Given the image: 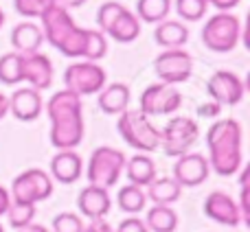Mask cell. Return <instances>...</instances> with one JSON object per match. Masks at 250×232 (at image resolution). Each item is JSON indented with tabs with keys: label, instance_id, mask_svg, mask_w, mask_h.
Listing matches in <instances>:
<instances>
[{
	"label": "cell",
	"instance_id": "8d00e7d4",
	"mask_svg": "<svg viewBox=\"0 0 250 232\" xmlns=\"http://www.w3.org/2000/svg\"><path fill=\"white\" fill-rule=\"evenodd\" d=\"M83 232H114V228L105 219H92L88 226H83Z\"/></svg>",
	"mask_w": 250,
	"mask_h": 232
},
{
	"label": "cell",
	"instance_id": "d4e9b609",
	"mask_svg": "<svg viewBox=\"0 0 250 232\" xmlns=\"http://www.w3.org/2000/svg\"><path fill=\"white\" fill-rule=\"evenodd\" d=\"M145 226L151 232H173L178 228V215L171 206H151L147 211Z\"/></svg>",
	"mask_w": 250,
	"mask_h": 232
},
{
	"label": "cell",
	"instance_id": "836d02e7",
	"mask_svg": "<svg viewBox=\"0 0 250 232\" xmlns=\"http://www.w3.org/2000/svg\"><path fill=\"white\" fill-rule=\"evenodd\" d=\"M53 232H83V221L75 213H60L53 219Z\"/></svg>",
	"mask_w": 250,
	"mask_h": 232
},
{
	"label": "cell",
	"instance_id": "44dd1931",
	"mask_svg": "<svg viewBox=\"0 0 250 232\" xmlns=\"http://www.w3.org/2000/svg\"><path fill=\"white\" fill-rule=\"evenodd\" d=\"M129 99H132L129 86L119 81L110 83V86H104V90L99 92V108L104 114H121L129 108Z\"/></svg>",
	"mask_w": 250,
	"mask_h": 232
},
{
	"label": "cell",
	"instance_id": "f546056e",
	"mask_svg": "<svg viewBox=\"0 0 250 232\" xmlns=\"http://www.w3.org/2000/svg\"><path fill=\"white\" fill-rule=\"evenodd\" d=\"M208 4L204 0H176V11L182 20L187 22H198L207 16Z\"/></svg>",
	"mask_w": 250,
	"mask_h": 232
},
{
	"label": "cell",
	"instance_id": "9c48e42d",
	"mask_svg": "<svg viewBox=\"0 0 250 232\" xmlns=\"http://www.w3.org/2000/svg\"><path fill=\"white\" fill-rule=\"evenodd\" d=\"M64 86L66 90L75 92L77 97L83 95H99L104 86H108L105 70L97 61H75L64 73Z\"/></svg>",
	"mask_w": 250,
	"mask_h": 232
},
{
	"label": "cell",
	"instance_id": "4dcf8cb0",
	"mask_svg": "<svg viewBox=\"0 0 250 232\" xmlns=\"http://www.w3.org/2000/svg\"><path fill=\"white\" fill-rule=\"evenodd\" d=\"M7 215H9V224H11L16 230H20V228H24V226L33 224L35 206H31V204H16V202H11Z\"/></svg>",
	"mask_w": 250,
	"mask_h": 232
},
{
	"label": "cell",
	"instance_id": "60d3db41",
	"mask_svg": "<svg viewBox=\"0 0 250 232\" xmlns=\"http://www.w3.org/2000/svg\"><path fill=\"white\" fill-rule=\"evenodd\" d=\"M7 114H9V99L0 92V118H4Z\"/></svg>",
	"mask_w": 250,
	"mask_h": 232
},
{
	"label": "cell",
	"instance_id": "e575fe53",
	"mask_svg": "<svg viewBox=\"0 0 250 232\" xmlns=\"http://www.w3.org/2000/svg\"><path fill=\"white\" fill-rule=\"evenodd\" d=\"M250 169H244L242 171V189H239V215H242V221L250 226Z\"/></svg>",
	"mask_w": 250,
	"mask_h": 232
},
{
	"label": "cell",
	"instance_id": "f35d334b",
	"mask_svg": "<svg viewBox=\"0 0 250 232\" xmlns=\"http://www.w3.org/2000/svg\"><path fill=\"white\" fill-rule=\"evenodd\" d=\"M9 206H11V195H9V191L4 186H0V217L7 215Z\"/></svg>",
	"mask_w": 250,
	"mask_h": 232
},
{
	"label": "cell",
	"instance_id": "2e32d148",
	"mask_svg": "<svg viewBox=\"0 0 250 232\" xmlns=\"http://www.w3.org/2000/svg\"><path fill=\"white\" fill-rule=\"evenodd\" d=\"M77 206L79 213L88 219H104L105 215L110 213L112 208V199H110V191L104 189V186H95V184H88L86 189L79 193L77 199Z\"/></svg>",
	"mask_w": 250,
	"mask_h": 232
},
{
	"label": "cell",
	"instance_id": "30bf717a",
	"mask_svg": "<svg viewBox=\"0 0 250 232\" xmlns=\"http://www.w3.org/2000/svg\"><path fill=\"white\" fill-rule=\"evenodd\" d=\"M154 70L160 83L178 86V83H185L193 73V57L185 48H165L154 59Z\"/></svg>",
	"mask_w": 250,
	"mask_h": 232
},
{
	"label": "cell",
	"instance_id": "5bb4252c",
	"mask_svg": "<svg viewBox=\"0 0 250 232\" xmlns=\"http://www.w3.org/2000/svg\"><path fill=\"white\" fill-rule=\"evenodd\" d=\"M204 213L211 221L220 226H229V228H235V226L242 224V215H239L237 202L233 197H229L222 191H213L207 199H204Z\"/></svg>",
	"mask_w": 250,
	"mask_h": 232
},
{
	"label": "cell",
	"instance_id": "ffe728a7",
	"mask_svg": "<svg viewBox=\"0 0 250 232\" xmlns=\"http://www.w3.org/2000/svg\"><path fill=\"white\" fill-rule=\"evenodd\" d=\"M123 171L127 173L129 184L141 186V189H147L158 177L156 175V162L147 154H136L132 158H127Z\"/></svg>",
	"mask_w": 250,
	"mask_h": 232
},
{
	"label": "cell",
	"instance_id": "b9f144b4",
	"mask_svg": "<svg viewBox=\"0 0 250 232\" xmlns=\"http://www.w3.org/2000/svg\"><path fill=\"white\" fill-rule=\"evenodd\" d=\"M18 232H51V230H46L44 226H40V224H29V226H24V228H20Z\"/></svg>",
	"mask_w": 250,
	"mask_h": 232
},
{
	"label": "cell",
	"instance_id": "7bdbcfd3",
	"mask_svg": "<svg viewBox=\"0 0 250 232\" xmlns=\"http://www.w3.org/2000/svg\"><path fill=\"white\" fill-rule=\"evenodd\" d=\"M2 24H4V11L0 9V29H2Z\"/></svg>",
	"mask_w": 250,
	"mask_h": 232
},
{
	"label": "cell",
	"instance_id": "8fae6325",
	"mask_svg": "<svg viewBox=\"0 0 250 232\" xmlns=\"http://www.w3.org/2000/svg\"><path fill=\"white\" fill-rule=\"evenodd\" d=\"M182 105V95L176 86L167 83H151L141 95V112L145 116H165L173 114Z\"/></svg>",
	"mask_w": 250,
	"mask_h": 232
},
{
	"label": "cell",
	"instance_id": "7402d4cb",
	"mask_svg": "<svg viewBox=\"0 0 250 232\" xmlns=\"http://www.w3.org/2000/svg\"><path fill=\"white\" fill-rule=\"evenodd\" d=\"M154 38L163 48H182L189 42V29L180 20H163L156 24Z\"/></svg>",
	"mask_w": 250,
	"mask_h": 232
},
{
	"label": "cell",
	"instance_id": "277c9868",
	"mask_svg": "<svg viewBox=\"0 0 250 232\" xmlns=\"http://www.w3.org/2000/svg\"><path fill=\"white\" fill-rule=\"evenodd\" d=\"M119 134L138 154H151L160 147V129L141 110H125L119 114Z\"/></svg>",
	"mask_w": 250,
	"mask_h": 232
},
{
	"label": "cell",
	"instance_id": "9a60e30c",
	"mask_svg": "<svg viewBox=\"0 0 250 232\" xmlns=\"http://www.w3.org/2000/svg\"><path fill=\"white\" fill-rule=\"evenodd\" d=\"M22 81L29 83V88L42 92L51 88L53 83V61L42 53H31L22 59Z\"/></svg>",
	"mask_w": 250,
	"mask_h": 232
},
{
	"label": "cell",
	"instance_id": "52a82bcc",
	"mask_svg": "<svg viewBox=\"0 0 250 232\" xmlns=\"http://www.w3.org/2000/svg\"><path fill=\"white\" fill-rule=\"evenodd\" d=\"M200 138V125L189 116H176L160 132V147L169 158H180L189 154Z\"/></svg>",
	"mask_w": 250,
	"mask_h": 232
},
{
	"label": "cell",
	"instance_id": "3957f363",
	"mask_svg": "<svg viewBox=\"0 0 250 232\" xmlns=\"http://www.w3.org/2000/svg\"><path fill=\"white\" fill-rule=\"evenodd\" d=\"M40 20H42V35L51 46H55L66 57H83L88 29L75 24L68 9L53 4Z\"/></svg>",
	"mask_w": 250,
	"mask_h": 232
},
{
	"label": "cell",
	"instance_id": "6da1fadb",
	"mask_svg": "<svg viewBox=\"0 0 250 232\" xmlns=\"http://www.w3.org/2000/svg\"><path fill=\"white\" fill-rule=\"evenodd\" d=\"M83 105L82 97L60 90L48 99L46 114L51 118V145L60 151L75 149L83 140Z\"/></svg>",
	"mask_w": 250,
	"mask_h": 232
},
{
	"label": "cell",
	"instance_id": "ba28073f",
	"mask_svg": "<svg viewBox=\"0 0 250 232\" xmlns=\"http://www.w3.org/2000/svg\"><path fill=\"white\" fill-rule=\"evenodd\" d=\"M9 195H11V202L16 204L35 206L38 202H44L53 195V180L42 169H26L13 180Z\"/></svg>",
	"mask_w": 250,
	"mask_h": 232
},
{
	"label": "cell",
	"instance_id": "4fadbf2b",
	"mask_svg": "<svg viewBox=\"0 0 250 232\" xmlns=\"http://www.w3.org/2000/svg\"><path fill=\"white\" fill-rule=\"evenodd\" d=\"M211 167H208V160L202 154H185L176 160L173 164V180L182 186V189H193L207 182Z\"/></svg>",
	"mask_w": 250,
	"mask_h": 232
},
{
	"label": "cell",
	"instance_id": "7c38bea8",
	"mask_svg": "<svg viewBox=\"0 0 250 232\" xmlns=\"http://www.w3.org/2000/svg\"><path fill=\"white\" fill-rule=\"evenodd\" d=\"M207 90H208V97L213 99V103L237 105L244 99L246 88H244L242 77H237L235 73H230V70H217V73H213L208 77Z\"/></svg>",
	"mask_w": 250,
	"mask_h": 232
},
{
	"label": "cell",
	"instance_id": "83f0119b",
	"mask_svg": "<svg viewBox=\"0 0 250 232\" xmlns=\"http://www.w3.org/2000/svg\"><path fill=\"white\" fill-rule=\"evenodd\" d=\"M145 204H147V193L141 186L127 184L119 191V206H121L123 213H129V215L141 213L145 208Z\"/></svg>",
	"mask_w": 250,
	"mask_h": 232
},
{
	"label": "cell",
	"instance_id": "5b68a950",
	"mask_svg": "<svg viewBox=\"0 0 250 232\" xmlns=\"http://www.w3.org/2000/svg\"><path fill=\"white\" fill-rule=\"evenodd\" d=\"M242 39V22L230 11H220L207 20L202 29V42L213 53H230Z\"/></svg>",
	"mask_w": 250,
	"mask_h": 232
},
{
	"label": "cell",
	"instance_id": "4316f807",
	"mask_svg": "<svg viewBox=\"0 0 250 232\" xmlns=\"http://www.w3.org/2000/svg\"><path fill=\"white\" fill-rule=\"evenodd\" d=\"M22 59L24 55L20 53H4L0 57V83L4 86H16L22 81Z\"/></svg>",
	"mask_w": 250,
	"mask_h": 232
},
{
	"label": "cell",
	"instance_id": "7a4b0ae2",
	"mask_svg": "<svg viewBox=\"0 0 250 232\" xmlns=\"http://www.w3.org/2000/svg\"><path fill=\"white\" fill-rule=\"evenodd\" d=\"M242 125L235 118L215 120L208 127V167L222 177H230L242 167Z\"/></svg>",
	"mask_w": 250,
	"mask_h": 232
},
{
	"label": "cell",
	"instance_id": "ab89813d",
	"mask_svg": "<svg viewBox=\"0 0 250 232\" xmlns=\"http://www.w3.org/2000/svg\"><path fill=\"white\" fill-rule=\"evenodd\" d=\"M86 2V0H55V4H60V7H64V9H77V7H82V4Z\"/></svg>",
	"mask_w": 250,
	"mask_h": 232
},
{
	"label": "cell",
	"instance_id": "f1b7e54d",
	"mask_svg": "<svg viewBox=\"0 0 250 232\" xmlns=\"http://www.w3.org/2000/svg\"><path fill=\"white\" fill-rule=\"evenodd\" d=\"M108 51V39L105 33L95 29H88V38H86V48H83V59L86 61H99L101 57Z\"/></svg>",
	"mask_w": 250,
	"mask_h": 232
},
{
	"label": "cell",
	"instance_id": "74e56055",
	"mask_svg": "<svg viewBox=\"0 0 250 232\" xmlns=\"http://www.w3.org/2000/svg\"><path fill=\"white\" fill-rule=\"evenodd\" d=\"M207 4H213L215 9H220V11H230V9H235L242 0H204Z\"/></svg>",
	"mask_w": 250,
	"mask_h": 232
},
{
	"label": "cell",
	"instance_id": "d6986e66",
	"mask_svg": "<svg viewBox=\"0 0 250 232\" xmlns=\"http://www.w3.org/2000/svg\"><path fill=\"white\" fill-rule=\"evenodd\" d=\"M44 42V35L42 29L33 22H20V24L13 26L11 31V44L16 48V53L20 55H31V53H38L40 46Z\"/></svg>",
	"mask_w": 250,
	"mask_h": 232
},
{
	"label": "cell",
	"instance_id": "484cf974",
	"mask_svg": "<svg viewBox=\"0 0 250 232\" xmlns=\"http://www.w3.org/2000/svg\"><path fill=\"white\" fill-rule=\"evenodd\" d=\"M169 11H171V0H138L134 16L143 22L158 24V22L167 20Z\"/></svg>",
	"mask_w": 250,
	"mask_h": 232
},
{
	"label": "cell",
	"instance_id": "ee69618b",
	"mask_svg": "<svg viewBox=\"0 0 250 232\" xmlns=\"http://www.w3.org/2000/svg\"><path fill=\"white\" fill-rule=\"evenodd\" d=\"M0 232H4V228H2V226H0Z\"/></svg>",
	"mask_w": 250,
	"mask_h": 232
},
{
	"label": "cell",
	"instance_id": "603a6c76",
	"mask_svg": "<svg viewBox=\"0 0 250 232\" xmlns=\"http://www.w3.org/2000/svg\"><path fill=\"white\" fill-rule=\"evenodd\" d=\"M145 193L156 206H171L182 197V186L173 177H156Z\"/></svg>",
	"mask_w": 250,
	"mask_h": 232
},
{
	"label": "cell",
	"instance_id": "8992f818",
	"mask_svg": "<svg viewBox=\"0 0 250 232\" xmlns=\"http://www.w3.org/2000/svg\"><path fill=\"white\" fill-rule=\"evenodd\" d=\"M125 154L114 147H97L88 160V182L95 186L110 189L119 182L125 169Z\"/></svg>",
	"mask_w": 250,
	"mask_h": 232
},
{
	"label": "cell",
	"instance_id": "ac0fdd59",
	"mask_svg": "<svg viewBox=\"0 0 250 232\" xmlns=\"http://www.w3.org/2000/svg\"><path fill=\"white\" fill-rule=\"evenodd\" d=\"M83 160L75 149L57 151L51 160V180H57L60 184H73L82 177Z\"/></svg>",
	"mask_w": 250,
	"mask_h": 232
},
{
	"label": "cell",
	"instance_id": "d590c367",
	"mask_svg": "<svg viewBox=\"0 0 250 232\" xmlns=\"http://www.w3.org/2000/svg\"><path fill=\"white\" fill-rule=\"evenodd\" d=\"M114 232H149V230H147L143 219H138V217H127V219H123L121 224H119V228Z\"/></svg>",
	"mask_w": 250,
	"mask_h": 232
},
{
	"label": "cell",
	"instance_id": "1f68e13d",
	"mask_svg": "<svg viewBox=\"0 0 250 232\" xmlns=\"http://www.w3.org/2000/svg\"><path fill=\"white\" fill-rule=\"evenodd\" d=\"M123 11H125V7L121 2H117V0H108V2L101 4L99 11H97V22H99L101 33H108V29L114 24V20H117Z\"/></svg>",
	"mask_w": 250,
	"mask_h": 232
},
{
	"label": "cell",
	"instance_id": "cb8c5ba5",
	"mask_svg": "<svg viewBox=\"0 0 250 232\" xmlns=\"http://www.w3.org/2000/svg\"><path fill=\"white\" fill-rule=\"evenodd\" d=\"M108 35L114 39V42H121V44H129L141 35V20L134 16L132 11H125L121 16L114 20V24L108 29Z\"/></svg>",
	"mask_w": 250,
	"mask_h": 232
},
{
	"label": "cell",
	"instance_id": "d6a6232c",
	"mask_svg": "<svg viewBox=\"0 0 250 232\" xmlns=\"http://www.w3.org/2000/svg\"><path fill=\"white\" fill-rule=\"evenodd\" d=\"M13 4L22 18H42L55 4V0H13Z\"/></svg>",
	"mask_w": 250,
	"mask_h": 232
},
{
	"label": "cell",
	"instance_id": "e0dca14e",
	"mask_svg": "<svg viewBox=\"0 0 250 232\" xmlns=\"http://www.w3.org/2000/svg\"><path fill=\"white\" fill-rule=\"evenodd\" d=\"M44 110V101H42V95L33 88H20L11 95L9 99V112L16 116L18 120L22 123H29V120H35Z\"/></svg>",
	"mask_w": 250,
	"mask_h": 232
}]
</instances>
